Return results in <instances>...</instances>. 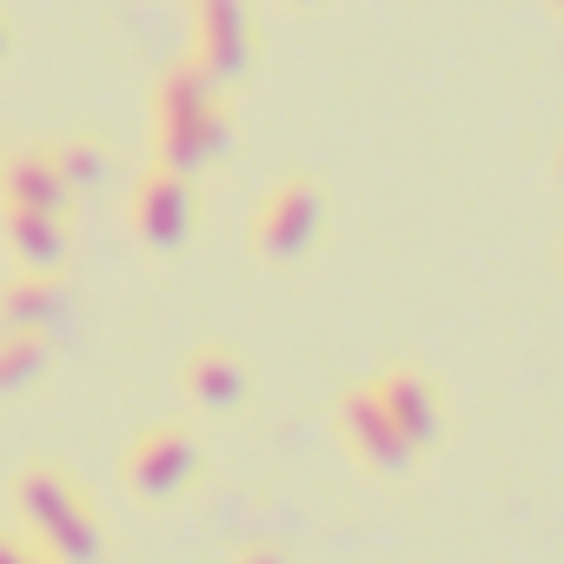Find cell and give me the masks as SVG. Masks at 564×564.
<instances>
[{
    "mask_svg": "<svg viewBox=\"0 0 564 564\" xmlns=\"http://www.w3.org/2000/svg\"><path fill=\"white\" fill-rule=\"evenodd\" d=\"M14 564H41V557H34V551H21V557H14Z\"/></svg>",
    "mask_w": 564,
    "mask_h": 564,
    "instance_id": "cell-17",
    "label": "cell"
},
{
    "mask_svg": "<svg viewBox=\"0 0 564 564\" xmlns=\"http://www.w3.org/2000/svg\"><path fill=\"white\" fill-rule=\"evenodd\" d=\"M326 226V193L313 180H286L259 199V219H252V252L259 259H300Z\"/></svg>",
    "mask_w": 564,
    "mask_h": 564,
    "instance_id": "cell-3",
    "label": "cell"
},
{
    "mask_svg": "<svg viewBox=\"0 0 564 564\" xmlns=\"http://www.w3.org/2000/svg\"><path fill=\"white\" fill-rule=\"evenodd\" d=\"M8 246H14V259L28 265V272H54L61 259H67V226H61V213H34V206H8Z\"/></svg>",
    "mask_w": 564,
    "mask_h": 564,
    "instance_id": "cell-10",
    "label": "cell"
},
{
    "mask_svg": "<svg viewBox=\"0 0 564 564\" xmlns=\"http://www.w3.org/2000/svg\"><path fill=\"white\" fill-rule=\"evenodd\" d=\"M21 551H28V544H21V538H8V531H0V564H14V557H21Z\"/></svg>",
    "mask_w": 564,
    "mask_h": 564,
    "instance_id": "cell-16",
    "label": "cell"
},
{
    "mask_svg": "<svg viewBox=\"0 0 564 564\" xmlns=\"http://www.w3.org/2000/svg\"><path fill=\"white\" fill-rule=\"evenodd\" d=\"M193 67L213 74H239L246 67V0H199V28H193Z\"/></svg>",
    "mask_w": 564,
    "mask_h": 564,
    "instance_id": "cell-8",
    "label": "cell"
},
{
    "mask_svg": "<svg viewBox=\"0 0 564 564\" xmlns=\"http://www.w3.org/2000/svg\"><path fill=\"white\" fill-rule=\"evenodd\" d=\"M186 392L199 412H232L246 399V359L232 346H199L186 359Z\"/></svg>",
    "mask_w": 564,
    "mask_h": 564,
    "instance_id": "cell-9",
    "label": "cell"
},
{
    "mask_svg": "<svg viewBox=\"0 0 564 564\" xmlns=\"http://www.w3.org/2000/svg\"><path fill=\"white\" fill-rule=\"evenodd\" d=\"M61 319V279L54 272H21L8 293H0V326H47Z\"/></svg>",
    "mask_w": 564,
    "mask_h": 564,
    "instance_id": "cell-12",
    "label": "cell"
},
{
    "mask_svg": "<svg viewBox=\"0 0 564 564\" xmlns=\"http://www.w3.org/2000/svg\"><path fill=\"white\" fill-rule=\"evenodd\" d=\"M54 173H61L67 193H87V186L107 180V147L100 140H67V147H54Z\"/></svg>",
    "mask_w": 564,
    "mask_h": 564,
    "instance_id": "cell-14",
    "label": "cell"
},
{
    "mask_svg": "<svg viewBox=\"0 0 564 564\" xmlns=\"http://www.w3.org/2000/svg\"><path fill=\"white\" fill-rule=\"evenodd\" d=\"M339 432H346V445L359 452V465L379 471V478H399V471L412 465V445H405V432L386 419V405L372 399V386H359V392L339 399Z\"/></svg>",
    "mask_w": 564,
    "mask_h": 564,
    "instance_id": "cell-4",
    "label": "cell"
},
{
    "mask_svg": "<svg viewBox=\"0 0 564 564\" xmlns=\"http://www.w3.org/2000/svg\"><path fill=\"white\" fill-rule=\"evenodd\" d=\"M372 399L386 405V419L405 432V445H412V452L438 445V432H445V405H438V392H432V379H425V372L392 366V372H379V379H372Z\"/></svg>",
    "mask_w": 564,
    "mask_h": 564,
    "instance_id": "cell-5",
    "label": "cell"
},
{
    "mask_svg": "<svg viewBox=\"0 0 564 564\" xmlns=\"http://www.w3.org/2000/svg\"><path fill=\"white\" fill-rule=\"evenodd\" d=\"M14 505H21V518H28V531L41 538L47 557H61V564H94V551H100L94 511H87V498H80L61 471L28 465V471L14 478Z\"/></svg>",
    "mask_w": 564,
    "mask_h": 564,
    "instance_id": "cell-2",
    "label": "cell"
},
{
    "mask_svg": "<svg viewBox=\"0 0 564 564\" xmlns=\"http://www.w3.org/2000/svg\"><path fill=\"white\" fill-rule=\"evenodd\" d=\"M219 133H226V120H219L213 87H206L199 67H180L173 80H160V94H153V153H160V166L193 173L219 147Z\"/></svg>",
    "mask_w": 564,
    "mask_h": 564,
    "instance_id": "cell-1",
    "label": "cell"
},
{
    "mask_svg": "<svg viewBox=\"0 0 564 564\" xmlns=\"http://www.w3.org/2000/svg\"><path fill=\"white\" fill-rule=\"evenodd\" d=\"M0 199L34 206V213H67V186L54 173V153H14L8 166H0Z\"/></svg>",
    "mask_w": 564,
    "mask_h": 564,
    "instance_id": "cell-11",
    "label": "cell"
},
{
    "mask_svg": "<svg viewBox=\"0 0 564 564\" xmlns=\"http://www.w3.org/2000/svg\"><path fill=\"white\" fill-rule=\"evenodd\" d=\"M557 8H564V0H557Z\"/></svg>",
    "mask_w": 564,
    "mask_h": 564,
    "instance_id": "cell-19",
    "label": "cell"
},
{
    "mask_svg": "<svg viewBox=\"0 0 564 564\" xmlns=\"http://www.w3.org/2000/svg\"><path fill=\"white\" fill-rule=\"evenodd\" d=\"M186 478H193V438H186L180 425H153V432L133 438V452H127V485H133L140 498H173Z\"/></svg>",
    "mask_w": 564,
    "mask_h": 564,
    "instance_id": "cell-7",
    "label": "cell"
},
{
    "mask_svg": "<svg viewBox=\"0 0 564 564\" xmlns=\"http://www.w3.org/2000/svg\"><path fill=\"white\" fill-rule=\"evenodd\" d=\"M133 226H140V239H147L153 252L180 246V239H186V226H193L186 173H173V166H147V173H140V186H133Z\"/></svg>",
    "mask_w": 564,
    "mask_h": 564,
    "instance_id": "cell-6",
    "label": "cell"
},
{
    "mask_svg": "<svg viewBox=\"0 0 564 564\" xmlns=\"http://www.w3.org/2000/svg\"><path fill=\"white\" fill-rule=\"evenodd\" d=\"M239 564H286V557H279V551H272V544H252V551H246V557H239Z\"/></svg>",
    "mask_w": 564,
    "mask_h": 564,
    "instance_id": "cell-15",
    "label": "cell"
},
{
    "mask_svg": "<svg viewBox=\"0 0 564 564\" xmlns=\"http://www.w3.org/2000/svg\"><path fill=\"white\" fill-rule=\"evenodd\" d=\"M47 366V333L41 326H0V392L34 386Z\"/></svg>",
    "mask_w": 564,
    "mask_h": 564,
    "instance_id": "cell-13",
    "label": "cell"
},
{
    "mask_svg": "<svg viewBox=\"0 0 564 564\" xmlns=\"http://www.w3.org/2000/svg\"><path fill=\"white\" fill-rule=\"evenodd\" d=\"M557 166H564V153H557Z\"/></svg>",
    "mask_w": 564,
    "mask_h": 564,
    "instance_id": "cell-18",
    "label": "cell"
}]
</instances>
